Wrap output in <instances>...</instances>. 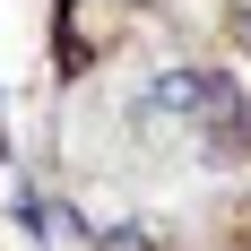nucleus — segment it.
I'll return each mask as SVG.
<instances>
[{"label": "nucleus", "mask_w": 251, "mask_h": 251, "mask_svg": "<svg viewBox=\"0 0 251 251\" xmlns=\"http://www.w3.org/2000/svg\"><path fill=\"white\" fill-rule=\"evenodd\" d=\"M96 251H156V234H139V226H113Z\"/></svg>", "instance_id": "obj_1"}, {"label": "nucleus", "mask_w": 251, "mask_h": 251, "mask_svg": "<svg viewBox=\"0 0 251 251\" xmlns=\"http://www.w3.org/2000/svg\"><path fill=\"white\" fill-rule=\"evenodd\" d=\"M234 35H243V44H251V9H234Z\"/></svg>", "instance_id": "obj_2"}]
</instances>
